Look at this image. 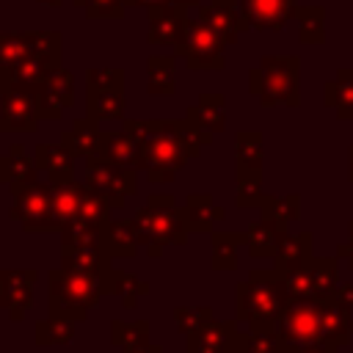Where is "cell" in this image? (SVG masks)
Masks as SVG:
<instances>
[{
    "instance_id": "obj_5",
    "label": "cell",
    "mask_w": 353,
    "mask_h": 353,
    "mask_svg": "<svg viewBox=\"0 0 353 353\" xmlns=\"http://www.w3.org/2000/svg\"><path fill=\"white\" fill-rule=\"evenodd\" d=\"M248 94L265 108H298L301 105V58L298 55H265L259 66L248 72Z\"/></svg>"
},
{
    "instance_id": "obj_50",
    "label": "cell",
    "mask_w": 353,
    "mask_h": 353,
    "mask_svg": "<svg viewBox=\"0 0 353 353\" xmlns=\"http://www.w3.org/2000/svg\"><path fill=\"white\" fill-rule=\"evenodd\" d=\"M124 353H163L160 345H146V347H135V350H124Z\"/></svg>"
},
{
    "instance_id": "obj_22",
    "label": "cell",
    "mask_w": 353,
    "mask_h": 353,
    "mask_svg": "<svg viewBox=\"0 0 353 353\" xmlns=\"http://www.w3.org/2000/svg\"><path fill=\"white\" fill-rule=\"evenodd\" d=\"M61 268L74 273H94L102 279V273H108L113 265L102 245H61Z\"/></svg>"
},
{
    "instance_id": "obj_39",
    "label": "cell",
    "mask_w": 353,
    "mask_h": 353,
    "mask_svg": "<svg viewBox=\"0 0 353 353\" xmlns=\"http://www.w3.org/2000/svg\"><path fill=\"white\" fill-rule=\"evenodd\" d=\"M110 342L116 347H124V350L146 347V345H152L149 342V323L146 320H135V323L113 320L110 323Z\"/></svg>"
},
{
    "instance_id": "obj_42",
    "label": "cell",
    "mask_w": 353,
    "mask_h": 353,
    "mask_svg": "<svg viewBox=\"0 0 353 353\" xmlns=\"http://www.w3.org/2000/svg\"><path fill=\"white\" fill-rule=\"evenodd\" d=\"M116 88H124V69L94 66L85 72V91H116Z\"/></svg>"
},
{
    "instance_id": "obj_1",
    "label": "cell",
    "mask_w": 353,
    "mask_h": 353,
    "mask_svg": "<svg viewBox=\"0 0 353 353\" xmlns=\"http://www.w3.org/2000/svg\"><path fill=\"white\" fill-rule=\"evenodd\" d=\"M276 334L292 350H309L320 345H350L353 317L336 298L328 301H290L281 312Z\"/></svg>"
},
{
    "instance_id": "obj_19",
    "label": "cell",
    "mask_w": 353,
    "mask_h": 353,
    "mask_svg": "<svg viewBox=\"0 0 353 353\" xmlns=\"http://www.w3.org/2000/svg\"><path fill=\"white\" fill-rule=\"evenodd\" d=\"M6 85V83H3ZM39 124V113H36V99L33 94L25 91H14L6 85V110H3V127L6 130H17V132H33Z\"/></svg>"
},
{
    "instance_id": "obj_31",
    "label": "cell",
    "mask_w": 353,
    "mask_h": 353,
    "mask_svg": "<svg viewBox=\"0 0 353 353\" xmlns=\"http://www.w3.org/2000/svg\"><path fill=\"white\" fill-rule=\"evenodd\" d=\"M50 69L52 66H47V63H41L39 58H25V61H19L17 66H11V69H6V72H0V80L8 85V88H14V91H25V94H36V88L44 83V77L50 74Z\"/></svg>"
},
{
    "instance_id": "obj_41",
    "label": "cell",
    "mask_w": 353,
    "mask_h": 353,
    "mask_svg": "<svg viewBox=\"0 0 353 353\" xmlns=\"http://www.w3.org/2000/svg\"><path fill=\"white\" fill-rule=\"evenodd\" d=\"M28 58V41L25 33H14V30H0V72L17 66L19 61Z\"/></svg>"
},
{
    "instance_id": "obj_6",
    "label": "cell",
    "mask_w": 353,
    "mask_h": 353,
    "mask_svg": "<svg viewBox=\"0 0 353 353\" xmlns=\"http://www.w3.org/2000/svg\"><path fill=\"white\" fill-rule=\"evenodd\" d=\"M47 303L50 317L61 320H85L88 309H94L102 298V281L94 273H74L63 268H52L47 273Z\"/></svg>"
},
{
    "instance_id": "obj_8",
    "label": "cell",
    "mask_w": 353,
    "mask_h": 353,
    "mask_svg": "<svg viewBox=\"0 0 353 353\" xmlns=\"http://www.w3.org/2000/svg\"><path fill=\"white\" fill-rule=\"evenodd\" d=\"M290 301H328L339 287L336 256H312L306 265L284 276Z\"/></svg>"
},
{
    "instance_id": "obj_11",
    "label": "cell",
    "mask_w": 353,
    "mask_h": 353,
    "mask_svg": "<svg viewBox=\"0 0 353 353\" xmlns=\"http://www.w3.org/2000/svg\"><path fill=\"white\" fill-rule=\"evenodd\" d=\"M149 44H165L174 50V55L182 58L185 50V30H188V6L179 3H157L149 6Z\"/></svg>"
},
{
    "instance_id": "obj_36",
    "label": "cell",
    "mask_w": 353,
    "mask_h": 353,
    "mask_svg": "<svg viewBox=\"0 0 353 353\" xmlns=\"http://www.w3.org/2000/svg\"><path fill=\"white\" fill-rule=\"evenodd\" d=\"M83 190H85V182H58L52 185V204H55V215L61 221V229L77 218V210H80V201H83Z\"/></svg>"
},
{
    "instance_id": "obj_51",
    "label": "cell",
    "mask_w": 353,
    "mask_h": 353,
    "mask_svg": "<svg viewBox=\"0 0 353 353\" xmlns=\"http://www.w3.org/2000/svg\"><path fill=\"white\" fill-rule=\"evenodd\" d=\"M157 3H174V0H127V6H157Z\"/></svg>"
},
{
    "instance_id": "obj_43",
    "label": "cell",
    "mask_w": 353,
    "mask_h": 353,
    "mask_svg": "<svg viewBox=\"0 0 353 353\" xmlns=\"http://www.w3.org/2000/svg\"><path fill=\"white\" fill-rule=\"evenodd\" d=\"M174 320H176V328L185 336H190L199 328H204L207 323H212V309L210 306H176L174 309Z\"/></svg>"
},
{
    "instance_id": "obj_29",
    "label": "cell",
    "mask_w": 353,
    "mask_h": 353,
    "mask_svg": "<svg viewBox=\"0 0 353 353\" xmlns=\"http://www.w3.org/2000/svg\"><path fill=\"white\" fill-rule=\"evenodd\" d=\"M323 105L334 108L342 121H353V69H339L323 83Z\"/></svg>"
},
{
    "instance_id": "obj_13",
    "label": "cell",
    "mask_w": 353,
    "mask_h": 353,
    "mask_svg": "<svg viewBox=\"0 0 353 353\" xmlns=\"http://www.w3.org/2000/svg\"><path fill=\"white\" fill-rule=\"evenodd\" d=\"M36 279H39V270L33 268H3L0 270V309H6L14 323L25 320L28 309L33 306Z\"/></svg>"
},
{
    "instance_id": "obj_32",
    "label": "cell",
    "mask_w": 353,
    "mask_h": 353,
    "mask_svg": "<svg viewBox=\"0 0 353 353\" xmlns=\"http://www.w3.org/2000/svg\"><path fill=\"white\" fill-rule=\"evenodd\" d=\"M284 234H287V229H281V226H276V223L259 218L256 223H251V226L245 229V248H248V254H251L254 259L276 256V251H279Z\"/></svg>"
},
{
    "instance_id": "obj_35",
    "label": "cell",
    "mask_w": 353,
    "mask_h": 353,
    "mask_svg": "<svg viewBox=\"0 0 353 353\" xmlns=\"http://www.w3.org/2000/svg\"><path fill=\"white\" fill-rule=\"evenodd\" d=\"M28 41V55L39 58L47 66H61V44L63 36L58 30H22Z\"/></svg>"
},
{
    "instance_id": "obj_25",
    "label": "cell",
    "mask_w": 353,
    "mask_h": 353,
    "mask_svg": "<svg viewBox=\"0 0 353 353\" xmlns=\"http://www.w3.org/2000/svg\"><path fill=\"white\" fill-rule=\"evenodd\" d=\"M312 240H314V234L312 232H298V234H284V240H281V245H279V251H276V256H273V268L281 273V276H287V273H292V270H298L301 265H306L314 254H312Z\"/></svg>"
},
{
    "instance_id": "obj_15",
    "label": "cell",
    "mask_w": 353,
    "mask_h": 353,
    "mask_svg": "<svg viewBox=\"0 0 353 353\" xmlns=\"http://www.w3.org/2000/svg\"><path fill=\"white\" fill-rule=\"evenodd\" d=\"M199 17L215 30V36L229 47L237 41L240 33L251 30L243 11H240V3L237 0H207L199 6Z\"/></svg>"
},
{
    "instance_id": "obj_16",
    "label": "cell",
    "mask_w": 353,
    "mask_h": 353,
    "mask_svg": "<svg viewBox=\"0 0 353 353\" xmlns=\"http://www.w3.org/2000/svg\"><path fill=\"white\" fill-rule=\"evenodd\" d=\"M251 30H284L298 14V0H237Z\"/></svg>"
},
{
    "instance_id": "obj_47",
    "label": "cell",
    "mask_w": 353,
    "mask_h": 353,
    "mask_svg": "<svg viewBox=\"0 0 353 353\" xmlns=\"http://www.w3.org/2000/svg\"><path fill=\"white\" fill-rule=\"evenodd\" d=\"M345 309H353V281H347V284H339L336 287V295H334Z\"/></svg>"
},
{
    "instance_id": "obj_46",
    "label": "cell",
    "mask_w": 353,
    "mask_h": 353,
    "mask_svg": "<svg viewBox=\"0 0 353 353\" xmlns=\"http://www.w3.org/2000/svg\"><path fill=\"white\" fill-rule=\"evenodd\" d=\"M268 193H262V179L256 176H240L237 179V190H234V204L240 210H251V207H262Z\"/></svg>"
},
{
    "instance_id": "obj_56",
    "label": "cell",
    "mask_w": 353,
    "mask_h": 353,
    "mask_svg": "<svg viewBox=\"0 0 353 353\" xmlns=\"http://www.w3.org/2000/svg\"><path fill=\"white\" fill-rule=\"evenodd\" d=\"M347 232H350V234H353V221H350V226H347Z\"/></svg>"
},
{
    "instance_id": "obj_23",
    "label": "cell",
    "mask_w": 353,
    "mask_h": 353,
    "mask_svg": "<svg viewBox=\"0 0 353 353\" xmlns=\"http://www.w3.org/2000/svg\"><path fill=\"white\" fill-rule=\"evenodd\" d=\"M262 132L259 130H240L234 135V168L240 176H256L262 179Z\"/></svg>"
},
{
    "instance_id": "obj_49",
    "label": "cell",
    "mask_w": 353,
    "mask_h": 353,
    "mask_svg": "<svg viewBox=\"0 0 353 353\" xmlns=\"http://www.w3.org/2000/svg\"><path fill=\"white\" fill-rule=\"evenodd\" d=\"M295 353H342V347H336V345H320V347H309V350H295Z\"/></svg>"
},
{
    "instance_id": "obj_37",
    "label": "cell",
    "mask_w": 353,
    "mask_h": 353,
    "mask_svg": "<svg viewBox=\"0 0 353 353\" xmlns=\"http://www.w3.org/2000/svg\"><path fill=\"white\" fill-rule=\"evenodd\" d=\"M262 218L281 226V229H290L292 221L301 218V196L298 193H290V196H265L262 201Z\"/></svg>"
},
{
    "instance_id": "obj_26",
    "label": "cell",
    "mask_w": 353,
    "mask_h": 353,
    "mask_svg": "<svg viewBox=\"0 0 353 353\" xmlns=\"http://www.w3.org/2000/svg\"><path fill=\"white\" fill-rule=\"evenodd\" d=\"M99 281H102V295H119L124 309H132L141 295H149V281H141L135 273L121 268H110L108 273H102Z\"/></svg>"
},
{
    "instance_id": "obj_45",
    "label": "cell",
    "mask_w": 353,
    "mask_h": 353,
    "mask_svg": "<svg viewBox=\"0 0 353 353\" xmlns=\"http://www.w3.org/2000/svg\"><path fill=\"white\" fill-rule=\"evenodd\" d=\"M85 11L88 19H121L127 11V0H72Z\"/></svg>"
},
{
    "instance_id": "obj_38",
    "label": "cell",
    "mask_w": 353,
    "mask_h": 353,
    "mask_svg": "<svg viewBox=\"0 0 353 353\" xmlns=\"http://www.w3.org/2000/svg\"><path fill=\"white\" fill-rule=\"evenodd\" d=\"M295 19H298V36L303 44L325 41V8L323 6H301Z\"/></svg>"
},
{
    "instance_id": "obj_27",
    "label": "cell",
    "mask_w": 353,
    "mask_h": 353,
    "mask_svg": "<svg viewBox=\"0 0 353 353\" xmlns=\"http://www.w3.org/2000/svg\"><path fill=\"white\" fill-rule=\"evenodd\" d=\"M99 157H105L113 165L138 171L141 146H138V141L130 138L127 130H102V152H99Z\"/></svg>"
},
{
    "instance_id": "obj_28",
    "label": "cell",
    "mask_w": 353,
    "mask_h": 353,
    "mask_svg": "<svg viewBox=\"0 0 353 353\" xmlns=\"http://www.w3.org/2000/svg\"><path fill=\"white\" fill-rule=\"evenodd\" d=\"M185 119L193 121L196 127L212 132V135L223 132V127H226V97L223 94H201L199 102L188 108Z\"/></svg>"
},
{
    "instance_id": "obj_48",
    "label": "cell",
    "mask_w": 353,
    "mask_h": 353,
    "mask_svg": "<svg viewBox=\"0 0 353 353\" xmlns=\"http://www.w3.org/2000/svg\"><path fill=\"white\" fill-rule=\"evenodd\" d=\"M336 259H345L347 268L353 270V234H350V232H347V240L339 243V248H336Z\"/></svg>"
},
{
    "instance_id": "obj_52",
    "label": "cell",
    "mask_w": 353,
    "mask_h": 353,
    "mask_svg": "<svg viewBox=\"0 0 353 353\" xmlns=\"http://www.w3.org/2000/svg\"><path fill=\"white\" fill-rule=\"evenodd\" d=\"M347 179L353 182V143L347 146Z\"/></svg>"
},
{
    "instance_id": "obj_20",
    "label": "cell",
    "mask_w": 353,
    "mask_h": 353,
    "mask_svg": "<svg viewBox=\"0 0 353 353\" xmlns=\"http://www.w3.org/2000/svg\"><path fill=\"white\" fill-rule=\"evenodd\" d=\"M138 232H135V221L132 218H108L102 226V248L105 254L130 259L138 254Z\"/></svg>"
},
{
    "instance_id": "obj_44",
    "label": "cell",
    "mask_w": 353,
    "mask_h": 353,
    "mask_svg": "<svg viewBox=\"0 0 353 353\" xmlns=\"http://www.w3.org/2000/svg\"><path fill=\"white\" fill-rule=\"evenodd\" d=\"M61 245H102V229L80 221H69L61 229Z\"/></svg>"
},
{
    "instance_id": "obj_54",
    "label": "cell",
    "mask_w": 353,
    "mask_h": 353,
    "mask_svg": "<svg viewBox=\"0 0 353 353\" xmlns=\"http://www.w3.org/2000/svg\"><path fill=\"white\" fill-rule=\"evenodd\" d=\"M36 3H39V6H47V8H58L63 0H36Z\"/></svg>"
},
{
    "instance_id": "obj_10",
    "label": "cell",
    "mask_w": 353,
    "mask_h": 353,
    "mask_svg": "<svg viewBox=\"0 0 353 353\" xmlns=\"http://www.w3.org/2000/svg\"><path fill=\"white\" fill-rule=\"evenodd\" d=\"M223 50H226V44L215 36V30L201 17L188 19L185 50H182L188 69H223L226 66Z\"/></svg>"
},
{
    "instance_id": "obj_21",
    "label": "cell",
    "mask_w": 353,
    "mask_h": 353,
    "mask_svg": "<svg viewBox=\"0 0 353 353\" xmlns=\"http://www.w3.org/2000/svg\"><path fill=\"white\" fill-rule=\"evenodd\" d=\"M61 143L74 154V157H85V160H94L99 157L102 152V130L97 121H91L88 116L83 119H74L72 127L61 135Z\"/></svg>"
},
{
    "instance_id": "obj_33",
    "label": "cell",
    "mask_w": 353,
    "mask_h": 353,
    "mask_svg": "<svg viewBox=\"0 0 353 353\" xmlns=\"http://www.w3.org/2000/svg\"><path fill=\"white\" fill-rule=\"evenodd\" d=\"M176 55H149L146 61V91L152 97H171L176 91Z\"/></svg>"
},
{
    "instance_id": "obj_12",
    "label": "cell",
    "mask_w": 353,
    "mask_h": 353,
    "mask_svg": "<svg viewBox=\"0 0 353 353\" xmlns=\"http://www.w3.org/2000/svg\"><path fill=\"white\" fill-rule=\"evenodd\" d=\"M33 99H36L39 119L58 121L63 116V110H69L74 105V74L66 66H52L50 74L44 77V83L36 88Z\"/></svg>"
},
{
    "instance_id": "obj_2",
    "label": "cell",
    "mask_w": 353,
    "mask_h": 353,
    "mask_svg": "<svg viewBox=\"0 0 353 353\" xmlns=\"http://www.w3.org/2000/svg\"><path fill=\"white\" fill-rule=\"evenodd\" d=\"M287 303V281L276 268H254L248 279L234 287L237 320H243L251 334H276Z\"/></svg>"
},
{
    "instance_id": "obj_55",
    "label": "cell",
    "mask_w": 353,
    "mask_h": 353,
    "mask_svg": "<svg viewBox=\"0 0 353 353\" xmlns=\"http://www.w3.org/2000/svg\"><path fill=\"white\" fill-rule=\"evenodd\" d=\"M174 3H179V6H188V8H190V6H199L201 0H174Z\"/></svg>"
},
{
    "instance_id": "obj_34",
    "label": "cell",
    "mask_w": 353,
    "mask_h": 353,
    "mask_svg": "<svg viewBox=\"0 0 353 353\" xmlns=\"http://www.w3.org/2000/svg\"><path fill=\"white\" fill-rule=\"evenodd\" d=\"M212 270H234L237 268V248L245 245V232H212Z\"/></svg>"
},
{
    "instance_id": "obj_24",
    "label": "cell",
    "mask_w": 353,
    "mask_h": 353,
    "mask_svg": "<svg viewBox=\"0 0 353 353\" xmlns=\"http://www.w3.org/2000/svg\"><path fill=\"white\" fill-rule=\"evenodd\" d=\"M182 212H185L188 232H196V234H212L215 221H221L226 215V210L218 207L210 193H190Z\"/></svg>"
},
{
    "instance_id": "obj_53",
    "label": "cell",
    "mask_w": 353,
    "mask_h": 353,
    "mask_svg": "<svg viewBox=\"0 0 353 353\" xmlns=\"http://www.w3.org/2000/svg\"><path fill=\"white\" fill-rule=\"evenodd\" d=\"M3 110H6V85L0 80V127H3Z\"/></svg>"
},
{
    "instance_id": "obj_17",
    "label": "cell",
    "mask_w": 353,
    "mask_h": 353,
    "mask_svg": "<svg viewBox=\"0 0 353 353\" xmlns=\"http://www.w3.org/2000/svg\"><path fill=\"white\" fill-rule=\"evenodd\" d=\"M33 160H36V168L41 174H47L50 185L74 179V154L63 143H36Z\"/></svg>"
},
{
    "instance_id": "obj_3",
    "label": "cell",
    "mask_w": 353,
    "mask_h": 353,
    "mask_svg": "<svg viewBox=\"0 0 353 353\" xmlns=\"http://www.w3.org/2000/svg\"><path fill=\"white\" fill-rule=\"evenodd\" d=\"M132 221H135L138 243L146 248L152 259H157L165 245H185L190 234L185 226L182 207H176L174 196L168 193H152L149 201L135 210Z\"/></svg>"
},
{
    "instance_id": "obj_30",
    "label": "cell",
    "mask_w": 353,
    "mask_h": 353,
    "mask_svg": "<svg viewBox=\"0 0 353 353\" xmlns=\"http://www.w3.org/2000/svg\"><path fill=\"white\" fill-rule=\"evenodd\" d=\"M85 116L97 124L124 121V88L116 91H85Z\"/></svg>"
},
{
    "instance_id": "obj_18",
    "label": "cell",
    "mask_w": 353,
    "mask_h": 353,
    "mask_svg": "<svg viewBox=\"0 0 353 353\" xmlns=\"http://www.w3.org/2000/svg\"><path fill=\"white\" fill-rule=\"evenodd\" d=\"M39 168H36V160L33 154H28V149L22 143H11L8 152L0 157V182L14 190L30 185V182H39Z\"/></svg>"
},
{
    "instance_id": "obj_7",
    "label": "cell",
    "mask_w": 353,
    "mask_h": 353,
    "mask_svg": "<svg viewBox=\"0 0 353 353\" xmlns=\"http://www.w3.org/2000/svg\"><path fill=\"white\" fill-rule=\"evenodd\" d=\"M14 204L8 215L22 223L25 232L39 234V232H61V221L55 215L52 204V185L50 182H30L19 190L11 193Z\"/></svg>"
},
{
    "instance_id": "obj_9",
    "label": "cell",
    "mask_w": 353,
    "mask_h": 353,
    "mask_svg": "<svg viewBox=\"0 0 353 353\" xmlns=\"http://www.w3.org/2000/svg\"><path fill=\"white\" fill-rule=\"evenodd\" d=\"M85 185L108 196L110 204L119 210L124 207V199L138 190V171L113 165L105 157H94V160H85Z\"/></svg>"
},
{
    "instance_id": "obj_40",
    "label": "cell",
    "mask_w": 353,
    "mask_h": 353,
    "mask_svg": "<svg viewBox=\"0 0 353 353\" xmlns=\"http://www.w3.org/2000/svg\"><path fill=\"white\" fill-rule=\"evenodd\" d=\"M74 320H61V317H47L36 323V345L50 347V345H66L74 339Z\"/></svg>"
},
{
    "instance_id": "obj_14",
    "label": "cell",
    "mask_w": 353,
    "mask_h": 353,
    "mask_svg": "<svg viewBox=\"0 0 353 353\" xmlns=\"http://www.w3.org/2000/svg\"><path fill=\"white\" fill-rule=\"evenodd\" d=\"M248 334L237 328L234 320H212L188 336L185 353H245Z\"/></svg>"
},
{
    "instance_id": "obj_4",
    "label": "cell",
    "mask_w": 353,
    "mask_h": 353,
    "mask_svg": "<svg viewBox=\"0 0 353 353\" xmlns=\"http://www.w3.org/2000/svg\"><path fill=\"white\" fill-rule=\"evenodd\" d=\"M188 160H190V152L179 141L176 119H149L146 138L141 143L138 171L146 174V179L152 185L171 182L176 176V171L185 168Z\"/></svg>"
}]
</instances>
